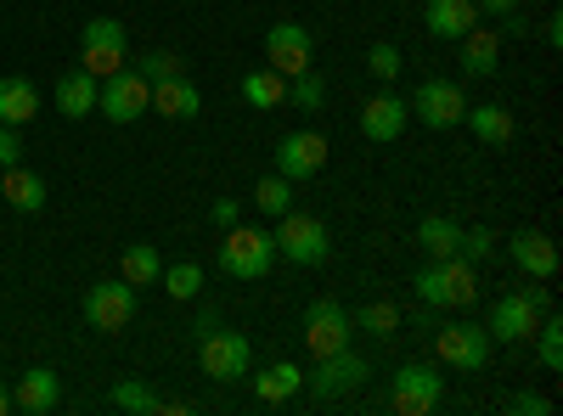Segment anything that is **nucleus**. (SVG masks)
Returning <instances> with one entry per match:
<instances>
[{"mask_svg":"<svg viewBox=\"0 0 563 416\" xmlns=\"http://www.w3.org/2000/svg\"><path fill=\"white\" fill-rule=\"evenodd\" d=\"M271 265H276V237L271 231L243 225V220L225 231V243H220V270L225 276H238V282H265Z\"/></svg>","mask_w":563,"mask_h":416,"instance_id":"2","label":"nucleus"},{"mask_svg":"<svg viewBox=\"0 0 563 416\" xmlns=\"http://www.w3.org/2000/svg\"><path fill=\"white\" fill-rule=\"evenodd\" d=\"M135 74L147 79V85H164V79H175V74H180V57H175V52H147V57L135 63Z\"/></svg>","mask_w":563,"mask_h":416,"instance_id":"38","label":"nucleus"},{"mask_svg":"<svg viewBox=\"0 0 563 416\" xmlns=\"http://www.w3.org/2000/svg\"><path fill=\"white\" fill-rule=\"evenodd\" d=\"M366 355H355V349H333V355H321L316 360V372L305 378V389L316 394V400H344V394H355L361 383H366Z\"/></svg>","mask_w":563,"mask_h":416,"instance_id":"12","label":"nucleus"},{"mask_svg":"<svg viewBox=\"0 0 563 416\" xmlns=\"http://www.w3.org/2000/svg\"><path fill=\"white\" fill-rule=\"evenodd\" d=\"M0 198H7L18 214H40L45 209V180L18 164V169H7V180H0Z\"/></svg>","mask_w":563,"mask_h":416,"instance_id":"27","label":"nucleus"},{"mask_svg":"<svg viewBox=\"0 0 563 416\" xmlns=\"http://www.w3.org/2000/svg\"><path fill=\"white\" fill-rule=\"evenodd\" d=\"M254 203H260V214H288L294 209V180H282V175H265L260 187H254Z\"/></svg>","mask_w":563,"mask_h":416,"instance_id":"33","label":"nucleus"},{"mask_svg":"<svg viewBox=\"0 0 563 416\" xmlns=\"http://www.w3.org/2000/svg\"><path fill=\"white\" fill-rule=\"evenodd\" d=\"M411 119L417 124H429V130H456L462 124V113H467V97H462V85L456 79H422L417 90H411Z\"/></svg>","mask_w":563,"mask_h":416,"instance_id":"7","label":"nucleus"},{"mask_svg":"<svg viewBox=\"0 0 563 416\" xmlns=\"http://www.w3.org/2000/svg\"><path fill=\"white\" fill-rule=\"evenodd\" d=\"M97 90H102L97 74H85V68L63 74L57 79V113L63 119H90V113H97Z\"/></svg>","mask_w":563,"mask_h":416,"instance_id":"22","label":"nucleus"},{"mask_svg":"<svg viewBox=\"0 0 563 416\" xmlns=\"http://www.w3.org/2000/svg\"><path fill=\"white\" fill-rule=\"evenodd\" d=\"M400 304H389V299H372V304H361V315H355V327L361 333H372V338H395L400 333Z\"/></svg>","mask_w":563,"mask_h":416,"instance_id":"31","label":"nucleus"},{"mask_svg":"<svg viewBox=\"0 0 563 416\" xmlns=\"http://www.w3.org/2000/svg\"><path fill=\"white\" fill-rule=\"evenodd\" d=\"M113 405H119V411H135V416H158V411H164V400H158L147 383H135V378H124V383L113 389Z\"/></svg>","mask_w":563,"mask_h":416,"instance_id":"34","label":"nucleus"},{"mask_svg":"<svg viewBox=\"0 0 563 416\" xmlns=\"http://www.w3.org/2000/svg\"><path fill=\"white\" fill-rule=\"evenodd\" d=\"M507 259L519 265L530 282H552V276H558V243L547 237V231H530V225L507 237Z\"/></svg>","mask_w":563,"mask_h":416,"instance_id":"17","label":"nucleus"},{"mask_svg":"<svg viewBox=\"0 0 563 416\" xmlns=\"http://www.w3.org/2000/svg\"><path fill=\"white\" fill-rule=\"evenodd\" d=\"M23 164V135L12 124H0V169H18Z\"/></svg>","mask_w":563,"mask_h":416,"instance_id":"39","label":"nucleus"},{"mask_svg":"<svg viewBox=\"0 0 563 416\" xmlns=\"http://www.w3.org/2000/svg\"><path fill=\"white\" fill-rule=\"evenodd\" d=\"M547 45H552V52L563 45V12H552V18H547Z\"/></svg>","mask_w":563,"mask_h":416,"instance_id":"44","label":"nucleus"},{"mask_svg":"<svg viewBox=\"0 0 563 416\" xmlns=\"http://www.w3.org/2000/svg\"><path fill=\"white\" fill-rule=\"evenodd\" d=\"M119 276L130 288H158V276H164V254L153 243H130L124 259H119Z\"/></svg>","mask_w":563,"mask_h":416,"instance_id":"29","label":"nucleus"},{"mask_svg":"<svg viewBox=\"0 0 563 416\" xmlns=\"http://www.w3.org/2000/svg\"><path fill=\"white\" fill-rule=\"evenodd\" d=\"M530 338H536V360L547 366V372H563V321H558L552 310L536 321V333H530Z\"/></svg>","mask_w":563,"mask_h":416,"instance_id":"30","label":"nucleus"},{"mask_svg":"<svg viewBox=\"0 0 563 416\" xmlns=\"http://www.w3.org/2000/svg\"><path fill=\"white\" fill-rule=\"evenodd\" d=\"M321 102H327V85H321V74H316V68H305V74H294V79H288V108L316 113Z\"/></svg>","mask_w":563,"mask_h":416,"instance_id":"35","label":"nucleus"},{"mask_svg":"<svg viewBox=\"0 0 563 416\" xmlns=\"http://www.w3.org/2000/svg\"><path fill=\"white\" fill-rule=\"evenodd\" d=\"M254 389H260V405H288L305 389V366L299 360H276V366H265V372L254 378Z\"/></svg>","mask_w":563,"mask_h":416,"instance_id":"24","label":"nucleus"},{"mask_svg":"<svg viewBox=\"0 0 563 416\" xmlns=\"http://www.w3.org/2000/svg\"><path fill=\"white\" fill-rule=\"evenodd\" d=\"M316 63V40H310V29L305 23H271L265 29V68H276V74H305Z\"/></svg>","mask_w":563,"mask_h":416,"instance_id":"15","label":"nucleus"},{"mask_svg":"<svg viewBox=\"0 0 563 416\" xmlns=\"http://www.w3.org/2000/svg\"><path fill=\"white\" fill-rule=\"evenodd\" d=\"M547 310H552V293H547V288H530V293H501V299L490 304L485 333H490L496 344H525Z\"/></svg>","mask_w":563,"mask_h":416,"instance_id":"3","label":"nucleus"},{"mask_svg":"<svg viewBox=\"0 0 563 416\" xmlns=\"http://www.w3.org/2000/svg\"><path fill=\"white\" fill-rule=\"evenodd\" d=\"M406 124H411V108H406V97H395V90H378V97L361 102V135L366 142L389 147V142H400Z\"/></svg>","mask_w":563,"mask_h":416,"instance_id":"16","label":"nucleus"},{"mask_svg":"<svg viewBox=\"0 0 563 416\" xmlns=\"http://www.w3.org/2000/svg\"><path fill=\"white\" fill-rule=\"evenodd\" d=\"M327 153H333V147H327L321 130H294V135H282V142H276L271 158H276V175L299 187V180H310V175L327 169Z\"/></svg>","mask_w":563,"mask_h":416,"instance_id":"13","label":"nucleus"},{"mask_svg":"<svg viewBox=\"0 0 563 416\" xmlns=\"http://www.w3.org/2000/svg\"><path fill=\"white\" fill-rule=\"evenodd\" d=\"M243 102L271 113V108H288V74H276V68H254L243 74Z\"/></svg>","mask_w":563,"mask_h":416,"instance_id":"26","label":"nucleus"},{"mask_svg":"<svg viewBox=\"0 0 563 416\" xmlns=\"http://www.w3.org/2000/svg\"><path fill=\"white\" fill-rule=\"evenodd\" d=\"M79 68L97 74V79L130 68V40H124V23L119 18H90L79 29Z\"/></svg>","mask_w":563,"mask_h":416,"instance_id":"5","label":"nucleus"},{"mask_svg":"<svg viewBox=\"0 0 563 416\" xmlns=\"http://www.w3.org/2000/svg\"><path fill=\"white\" fill-rule=\"evenodd\" d=\"M153 113H164V119H198L203 113V90L186 79V74H175V79H164V85H153Z\"/></svg>","mask_w":563,"mask_h":416,"instance_id":"20","label":"nucleus"},{"mask_svg":"<svg viewBox=\"0 0 563 416\" xmlns=\"http://www.w3.org/2000/svg\"><path fill=\"white\" fill-rule=\"evenodd\" d=\"M214 327H220V315H214V310H203V315H198V338H209Z\"/></svg>","mask_w":563,"mask_h":416,"instance_id":"45","label":"nucleus"},{"mask_svg":"<svg viewBox=\"0 0 563 416\" xmlns=\"http://www.w3.org/2000/svg\"><path fill=\"white\" fill-rule=\"evenodd\" d=\"M422 23H429L434 40H462L467 29H479V7L474 0H429V7H422Z\"/></svg>","mask_w":563,"mask_h":416,"instance_id":"18","label":"nucleus"},{"mask_svg":"<svg viewBox=\"0 0 563 416\" xmlns=\"http://www.w3.org/2000/svg\"><path fill=\"white\" fill-rule=\"evenodd\" d=\"M456 243H462V225L451 214H422V225H417V248L422 254H429V259H451Z\"/></svg>","mask_w":563,"mask_h":416,"instance_id":"28","label":"nucleus"},{"mask_svg":"<svg viewBox=\"0 0 563 416\" xmlns=\"http://www.w3.org/2000/svg\"><path fill=\"white\" fill-rule=\"evenodd\" d=\"M238 220H243V209L231 203V198H220V203L209 209V225H220V231H231V225H238Z\"/></svg>","mask_w":563,"mask_h":416,"instance_id":"41","label":"nucleus"},{"mask_svg":"<svg viewBox=\"0 0 563 416\" xmlns=\"http://www.w3.org/2000/svg\"><path fill=\"white\" fill-rule=\"evenodd\" d=\"M97 113H102V119H113V124H135L141 113H153V85L141 79L135 68L108 74V79H102V90H97Z\"/></svg>","mask_w":563,"mask_h":416,"instance_id":"8","label":"nucleus"},{"mask_svg":"<svg viewBox=\"0 0 563 416\" xmlns=\"http://www.w3.org/2000/svg\"><path fill=\"white\" fill-rule=\"evenodd\" d=\"M462 124L474 130V135H479L485 147H507L512 135H519V124H512V113H507V108H496V102H485V108H474V102H467Z\"/></svg>","mask_w":563,"mask_h":416,"instance_id":"25","label":"nucleus"},{"mask_svg":"<svg viewBox=\"0 0 563 416\" xmlns=\"http://www.w3.org/2000/svg\"><path fill=\"white\" fill-rule=\"evenodd\" d=\"M7 411H12V394H7V389H0V416H7Z\"/></svg>","mask_w":563,"mask_h":416,"instance_id":"46","label":"nucleus"},{"mask_svg":"<svg viewBox=\"0 0 563 416\" xmlns=\"http://www.w3.org/2000/svg\"><path fill=\"white\" fill-rule=\"evenodd\" d=\"M496 254V231L490 225H474V231H462V243H456V259H467V265H485Z\"/></svg>","mask_w":563,"mask_h":416,"instance_id":"37","label":"nucleus"},{"mask_svg":"<svg viewBox=\"0 0 563 416\" xmlns=\"http://www.w3.org/2000/svg\"><path fill=\"white\" fill-rule=\"evenodd\" d=\"M271 237H276V259H288V265H327V254H333L327 225L316 214H299V209L282 214Z\"/></svg>","mask_w":563,"mask_h":416,"instance_id":"4","label":"nucleus"},{"mask_svg":"<svg viewBox=\"0 0 563 416\" xmlns=\"http://www.w3.org/2000/svg\"><path fill=\"white\" fill-rule=\"evenodd\" d=\"M456 45H462V74L467 79H490L501 68V40L490 29H467Z\"/></svg>","mask_w":563,"mask_h":416,"instance_id":"23","label":"nucleus"},{"mask_svg":"<svg viewBox=\"0 0 563 416\" xmlns=\"http://www.w3.org/2000/svg\"><path fill=\"white\" fill-rule=\"evenodd\" d=\"M158 282L169 288V299H198L203 293V265L198 259H180V265H164V276H158Z\"/></svg>","mask_w":563,"mask_h":416,"instance_id":"32","label":"nucleus"},{"mask_svg":"<svg viewBox=\"0 0 563 416\" xmlns=\"http://www.w3.org/2000/svg\"><path fill=\"white\" fill-rule=\"evenodd\" d=\"M411 288H417V304H429V310H462V304H474L479 299V265H467V259H429L417 276H411Z\"/></svg>","mask_w":563,"mask_h":416,"instance_id":"1","label":"nucleus"},{"mask_svg":"<svg viewBox=\"0 0 563 416\" xmlns=\"http://www.w3.org/2000/svg\"><path fill=\"white\" fill-rule=\"evenodd\" d=\"M366 68H372V79H378V85H395V79H400V68H406L400 45L378 40V45H372V52H366Z\"/></svg>","mask_w":563,"mask_h":416,"instance_id":"36","label":"nucleus"},{"mask_svg":"<svg viewBox=\"0 0 563 416\" xmlns=\"http://www.w3.org/2000/svg\"><path fill=\"white\" fill-rule=\"evenodd\" d=\"M440 400H445V378L434 372V366L411 360V366H400V372H395L389 405H395L400 416H429V411H440Z\"/></svg>","mask_w":563,"mask_h":416,"instance_id":"11","label":"nucleus"},{"mask_svg":"<svg viewBox=\"0 0 563 416\" xmlns=\"http://www.w3.org/2000/svg\"><path fill=\"white\" fill-rule=\"evenodd\" d=\"M350 333H355V321H350V310H344L339 299H316V304L305 310V327H299L310 360L333 355V349H350Z\"/></svg>","mask_w":563,"mask_h":416,"instance_id":"9","label":"nucleus"},{"mask_svg":"<svg viewBox=\"0 0 563 416\" xmlns=\"http://www.w3.org/2000/svg\"><path fill=\"white\" fill-rule=\"evenodd\" d=\"M501 34H507V40H525V34H530V23H525L519 12H507V18H501Z\"/></svg>","mask_w":563,"mask_h":416,"instance_id":"43","label":"nucleus"},{"mask_svg":"<svg viewBox=\"0 0 563 416\" xmlns=\"http://www.w3.org/2000/svg\"><path fill=\"white\" fill-rule=\"evenodd\" d=\"M507 411H512V416H552V400H547V394H512Z\"/></svg>","mask_w":563,"mask_h":416,"instance_id":"40","label":"nucleus"},{"mask_svg":"<svg viewBox=\"0 0 563 416\" xmlns=\"http://www.w3.org/2000/svg\"><path fill=\"white\" fill-rule=\"evenodd\" d=\"M57 400H63V383H57V372H45V366L23 372V378H18V389H12V411H29V416L57 411Z\"/></svg>","mask_w":563,"mask_h":416,"instance_id":"19","label":"nucleus"},{"mask_svg":"<svg viewBox=\"0 0 563 416\" xmlns=\"http://www.w3.org/2000/svg\"><path fill=\"white\" fill-rule=\"evenodd\" d=\"M198 366L214 383H238V378H249V366H254V344L243 333L214 327L209 338H198Z\"/></svg>","mask_w":563,"mask_h":416,"instance_id":"10","label":"nucleus"},{"mask_svg":"<svg viewBox=\"0 0 563 416\" xmlns=\"http://www.w3.org/2000/svg\"><path fill=\"white\" fill-rule=\"evenodd\" d=\"M434 344H440V366H451V372H485L490 355H496V338L479 327V321H451V327H434Z\"/></svg>","mask_w":563,"mask_h":416,"instance_id":"6","label":"nucleus"},{"mask_svg":"<svg viewBox=\"0 0 563 416\" xmlns=\"http://www.w3.org/2000/svg\"><path fill=\"white\" fill-rule=\"evenodd\" d=\"M479 18H507V12H519V0H474Z\"/></svg>","mask_w":563,"mask_h":416,"instance_id":"42","label":"nucleus"},{"mask_svg":"<svg viewBox=\"0 0 563 416\" xmlns=\"http://www.w3.org/2000/svg\"><path fill=\"white\" fill-rule=\"evenodd\" d=\"M34 113H40L34 79H23V74H7V79H0V124L23 130V124H34Z\"/></svg>","mask_w":563,"mask_h":416,"instance_id":"21","label":"nucleus"},{"mask_svg":"<svg viewBox=\"0 0 563 416\" xmlns=\"http://www.w3.org/2000/svg\"><path fill=\"white\" fill-rule=\"evenodd\" d=\"M85 321L97 333H124L130 321H135V288L124 282H97V288H85Z\"/></svg>","mask_w":563,"mask_h":416,"instance_id":"14","label":"nucleus"}]
</instances>
